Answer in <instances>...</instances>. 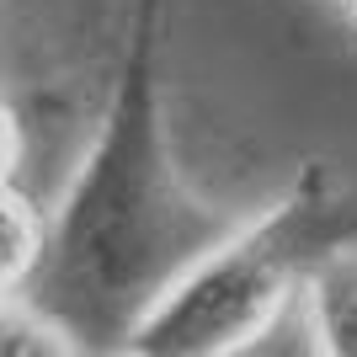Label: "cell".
I'll return each instance as SVG.
<instances>
[{
  "label": "cell",
  "instance_id": "2",
  "mask_svg": "<svg viewBox=\"0 0 357 357\" xmlns=\"http://www.w3.org/2000/svg\"><path fill=\"white\" fill-rule=\"evenodd\" d=\"M357 245V192L331 160H304L283 203L235 224L134 336L139 357L251 352L272 320L314 283L336 251Z\"/></svg>",
  "mask_w": 357,
  "mask_h": 357
},
{
  "label": "cell",
  "instance_id": "1",
  "mask_svg": "<svg viewBox=\"0 0 357 357\" xmlns=\"http://www.w3.org/2000/svg\"><path fill=\"white\" fill-rule=\"evenodd\" d=\"M160 27L165 0H134L96 144L48 219L38 272L22 294H6L43 314L70 352H134L144 320L235 229V219L203 203L176 171L160 91Z\"/></svg>",
  "mask_w": 357,
  "mask_h": 357
},
{
  "label": "cell",
  "instance_id": "5",
  "mask_svg": "<svg viewBox=\"0 0 357 357\" xmlns=\"http://www.w3.org/2000/svg\"><path fill=\"white\" fill-rule=\"evenodd\" d=\"M336 6H342V11H347V22L357 27V0H336Z\"/></svg>",
  "mask_w": 357,
  "mask_h": 357
},
{
  "label": "cell",
  "instance_id": "4",
  "mask_svg": "<svg viewBox=\"0 0 357 357\" xmlns=\"http://www.w3.org/2000/svg\"><path fill=\"white\" fill-rule=\"evenodd\" d=\"M0 203H6L0 208V283H6V294H22L48 251V219L32 208L27 192H16L11 171H6V187H0Z\"/></svg>",
  "mask_w": 357,
  "mask_h": 357
},
{
  "label": "cell",
  "instance_id": "3",
  "mask_svg": "<svg viewBox=\"0 0 357 357\" xmlns=\"http://www.w3.org/2000/svg\"><path fill=\"white\" fill-rule=\"evenodd\" d=\"M304 298H310L314 352L357 357V245L331 256L326 267L314 272V283L304 288Z\"/></svg>",
  "mask_w": 357,
  "mask_h": 357
}]
</instances>
